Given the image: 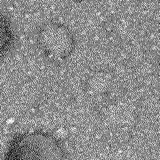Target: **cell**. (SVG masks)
Returning <instances> with one entry per match:
<instances>
[{
    "instance_id": "3957f363",
    "label": "cell",
    "mask_w": 160,
    "mask_h": 160,
    "mask_svg": "<svg viewBox=\"0 0 160 160\" xmlns=\"http://www.w3.org/2000/svg\"><path fill=\"white\" fill-rule=\"evenodd\" d=\"M15 35L11 23L7 18L0 14V58L12 49Z\"/></svg>"
},
{
    "instance_id": "6da1fadb",
    "label": "cell",
    "mask_w": 160,
    "mask_h": 160,
    "mask_svg": "<svg viewBox=\"0 0 160 160\" xmlns=\"http://www.w3.org/2000/svg\"><path fill=\"white\" fill-rule=\"evenodd\" d=\"M61 139L46 130H29L18 133L8 143L5 160H67Z\"/></svg>"
},
{
    "instance_id": "7a4b0ae2",
    "label": "cell",
    "mask_w": 160,
    "mask_h": 160,
    "mask_svg": "<svg viewBox=\"0 0 160 160\" xmlns=\"http://www.w3.org/2000/svg\"><path fill=\"white\" fill-rule=\"evenodd\" d=\"M38 43L48 57L54 61H61L72 52L73 38L64 26L58 23H48L41 28L38 35Z\"/></svg>"
}]
</instances>
